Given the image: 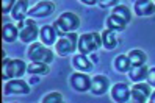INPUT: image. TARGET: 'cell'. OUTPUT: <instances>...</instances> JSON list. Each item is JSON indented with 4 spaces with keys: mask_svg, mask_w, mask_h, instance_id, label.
Wrapping results in <instances>:
<instances>
[{
    "mask_svg": "<svg viewBox=\"0 0 155 103\" xmlns=\"http://www.w3.org/2000/svg\"><path fill=\"white\" fill-rule=\"evenodd\" d=\"M83 2L86 3V5H94L96 2H94V0H93V2H91V0H83Z\"/></svg>",
    "mask_w": 155,
    "mask_h": 103,
    "instance_id": "cell-30",
    "label": "cell"
},
{
    "mask_svg": "<svg viewBox=\"0 0 155 103\" xmlns=\"http://www.w3.org/2000/svg\"><path fill=\"white\" fill-rule=\"evenodd\" d=\"M28 11H30L28 2H27V0H19V2H16V5L13 8V17L17 21V24H22V22L27 21L25 16L28 14Z\"/></svg>",
    "mask_w": 155,
    "mask_h": 103,
    "instance_id": "cell-13",
    "label": "cell"
},
{
    "mask_svg": "<svg viewBox=\"0 0 155 103\" xmlns=\"http://www.w3.org/2000/svg\"><path fill=\"white\" fill-rule=\"evenodd\" d=\"M14 5H16L14 0H6V2L3 0V3H2V13H3V14H6V13H8V11H10V9L14 6Z\"/></svg>",
    "mask_w": 155,
    "mask_h": 103,
    "instance_id": "cell-27",
    "label": "cell"
},
{
    "mask_svg": "<svg viewBox=\"0 0 155 103\" xmlns=\"http://www.w3.org/2000/svg\"><path fill=\"white\" fill-rule=\"evenodd\" d=\"M28 58L33 63H42V64H49L53 61V52L47 47H44L39 42H33L28 49Z\"/></svg>",
    "mask_w": 155,
    "mask_h": 103,
    "instance_id": "cell-4",
    "label": "cell"
},
{
    "mask_svg": "<svg viewBox=\"0 0 155 103\" xmlns=\"http://www.w3.org/2000/svg\"><path fill=\"white\" fill-rule=\"evenodd\" d=\"M49 70H50L49 66L42 64V63H31V64H28V67H27V72L33 73V75H47Z\"/></svg>",
    "mask_w": 155,
    "mask_h": 103,
    "instance_id": "cell-23",
    "label": "cell"
},
{
    "mask_svg": "<svg viewBox=\"0 0 155 103\" xmlns=\"http://www.w3.org/2000/svg\"><path fill=\"white\" fill-rule=\"evenodd\" d=\"M135 13L144 17V16H150L155 13V3L153 2H149V0H138V2L135 3Z\"/></svg>",
    "mask_w": 155,
    "mask_h": 103,
    "instance_id": "cell-14",
    "label": "cell"
},
{
    "mask_svg": "<svg viewBox=\"0 0 155 103\" xmlns=\"http://www.w3.org/2000/svg\"><path fill=\"white\" fill-rule=\"evenodd\" d=\"M110 86V80H108L105 75H96V77L91 80V92L96 94V95H102L108 91Z\"/></svg>",
    "mask_w": 155,
    "mask_h": 103,
    "instance_id": "cell-10",
    "label": "cell"
},
{
    "mask_svg": "<svg viewBox=\"0 0 155 103\" xmlns=\"http://www.w3.org/2000/svg\"><path fill=\"white\" fill-rule=\"evenodd\" d=\"M74 66L80 70V72H89V70H93V64H91V61L86 58L85 55H77L75 58H74Z\"/></svg>",
    "mask_w": 155,
    "mask_h": 103,
    "instance_id": "cell-19",
    "label": "cell"
},
{
    "mask_svg": "<svg viewBox=\"0 0 155 103\" xmlns=\"http://www.w3.org/2000/svg\"><path fill=\"white\" fill-rule=\"evenodd\" d=\"M77 45H78V36L75 31L60 36V39L57 41V53L60 56H68L72 52H75Z\"/></svg>",
    "mask_w": 155,
    "mask_h": 103,
    "instance_id": "cell-5",
    "label": "cell"
},
{
    "mask_svg": "<svg viewBox=\"0 0 155 103\" xmlns=\"http://www.w3.org/2000/svg\"><path fill=\"white\" fill-rule=\"evenodd\" d=\"M80 25V19L74 13H63L53 24V28L57 30V34L64 36L68 33H74Z\"/></svg>",
    "mask_w": 155,
    "mask_h": 103,
    "instance_id": "cell-1",
    "label": "cell"
},
{
    "mask_svg": "<svg viewBox=\"0 0 155 103\" xmlns=\"http://www.w3.org/2000/svg\"><path fill=\"white\" fill-rule=\"evenodd\" d=\"M30 92V86L27 84L24 80H10L5 84V94H28Z\"/></svg>",
    "mask_w": 155,
    "mask_h": 103,
    "instance_id": "cell-9",
    "label": "cell"
},
{
    "mask_svg": "<svg viewBox=\"0 0 155 103\" xmlns=\"http://www.w3.org/2000/svg\"><path fill=\"white\" fill-rule=\"evenodd\" d=\"M111 97L116 103H125L130 98V89L125 83H117L111 89Z\"/></svg>",
    "mask_w": 155,
    "mask_h": 103,
    "instance_id": "cell-11",
    "label": "cell"
},
{
    "mask_svg": "<svg viewBox=\"0 0 155 103\" xmlns=\"http://www.w3.org/2000/svg\"><path fill=\"white\" fill-rule=\"evenodd\" d=\"M149 100H150V103H155V91L150 94V97H149Z\"/></svg>",
    "mask_w": 155,
    "mask_h": 103,
    "instance_id": "cell-29",
    "label": "cell"
},
{
    "mask_svg": "<svg viewBox=\"0 0 155 103\" xmlns=\"http://www.w3.org/2000/svg\"><path fill=\"white\" fill-rule=\"evenodd\" d=\"M100 5H102L104 8H107V6H110V5H119L116 2V0H111V2H100Z\"/></svg>",
    "mask_w": 155,
    "mask_h": 103,
    "instance_id": "cell-28",
    "label": "cell"
},
{
    "mask_svg": "<svg viewBox=\"0 0 155 103\" xmlns=\"http://www.w3.org/2000/svg\"><path fill=\"white\" fill-rule=\"evenodd\" d=\"M114 66H116V69L119 72H130V69H132V63H130V60H129L127 55L117 56V58L114 60Z\"/></svg>",
    "mask_w": 155,
    "mask_h": 103,
    "instance_id": "cell-22",
    "label": "cell"
},
{
    "mask_svg": "<svg viewBox=\"0 0 155 103\" xmlns=\"http://www.w3.org/2000/svg\"><path fill=\"white\" fill-rule=\"evenodd\" d=\"M42 103H63V97L60 92H50L42 98Z\"/></svg>",
    "mask_w": 155,
    "mask_h": 103,
    "instance_id": "cell-25",
    "label": "cell"
},
{
    "mask_svg": "<svg viewBox=\"0 0 155 103\" xmlns=\"http://www.w3.org/2000/svg\"><path fill=\"white\" fill-rule=\"evenodd\" d=\"M127 56H129L132 66H143L146 63V60H147V56H146V53L143 50H132V52H129Z\"/></svg>",
    "mask_w": 155,
    "mask_h": 103,
    "instance_id": "cell-21",
    "label": "cell"
},
{
    "mask_svg": "<svg viewBox=\"0 0 155 103\" xmlns=\"http://www.w3.org/2000/svg\"><path fill=\"white\" fill-rule=\"evenodd\" d=\"M91 80L86 73L83 72H77V73H72L71 77V84L75 91L80 92H85V91H91Z\"/></svg>",
    "mask_w": 155,
    "mask_h": 103,
    "instance_id": "cell-8",
    "label": "cell"
},
{
    "mask_svg": "<svg viewBox=\"0 0 155 103\" xmlns=\"http://www.w3.org/2000/svg\"><path fill=\"white\" fill-rule=\"evenodd\" d=\"M100 45H102V36L99 33H85L78 39V50L81 55L93 53Z\"/></svg>",
    "mask_w": 155,
    "mask_h": 103,
    "instance_id": "cell-2",
    "label": "cell"
},
{
    "mask_svg": "<svg viewBox=\"0 0 155 103\" xmlns=\"http://www.w3.org/2000/svg\"><path fill=\"white\" fill-rule=\"evenodd\" d=\"M27 66L22 60H8L3 58V80L19 78L27 72Z\"/></svg>",
    "mask_w": 155,
    "mask_h": 103,
    "instance_id": "cell-3",
    "label": "cell"
},
{
    "mask_svg": "<svg viewBox=\"0 0 155 103\" xmlns=\"http://www.w3.org/2000/svg\"><path fill=\"white\" fill-rule=\"evenodd\" d=\"M125 22L124 21H121L117 16H114V14H111V16H108V19H107V30H111V31H122L124 28H125Z\"/></svg>",
    "mask_w": 155,
    "mask_h": 103,
    "instance_id": "cell-18",
    "label": "cell"
},
{
    "mask_svg": "<svg viewBox=\"0 0 155 103\" xmlns=\"http://www.w3.org/2000/svg\"><path fill=\"white\" fill-rule=\"evenodd\" d=\"M150 86L144 83H136L130 91V97H132V103H146L147 98L150 97Z\"/></svg>",
    "mask_w": 155,
    "mask_h": 103,
    "instance_id": "cell-7",
    "label": "cell"
},
{
    "mask_svg": "<svg viewBox=\"0 0 155 103\" xmlns=\"http://www.w3.org/2000/svg\"><path fill=\"white\" fill-rule=\"evenodd\" d=\"M146 80H147V84H149V86H153V88H155V67L149 69Z\"/></svg>",
    "mask_w": 155,
    "mask_h": 103,
    "instance_id": "cell-26",
    "label": "cell"
},
{
    "mask_svg": "<svg viewBox=\"0 0 155 103\" xmlns=\"http://www.w3.org/2000/svg\"><path fill=\"white\" fill-rule=\"evenodd\" d=\"M39 36H41V41L45 45H52V44L57 42V30L53 27H50V25H44L41 28Z\"/></svg>",
    "mask_w": 155,
    "mask_h": 103,
    "instance_id": "cell-15",
    "label": "cell"
},
{
    "mask_svg": "<svg viewBox=\"0 0 155 103\" xmlns=\"http://www.w3.org/2000/svg\"><path fill=\"white\" fill-rule=\"evenodd\" d=\"M19 28L14 27L13 24H5L3 25V31H2V37L5 42H14L17 39V36H19Z\"/></svg>",
    "mask_w": 155,
    "mask_h": 103,
    "instance_id": "cell-17",
    "label": "cell"
},
{
    "mask_svg": "<svg viewBox=\"0 0 155 103\" xmlns=\"http://www.w3.org/2000/svg\"><path fill=\"white\" fill-rule=\"evenodd\" d=\"M52 11H53V3L52 2H39L28 11V16H31V17H45Z\"/></svg>",
    "mask_w": 155,
    "mask_h": 103,
    "instance_id": "cell-12",
    "label": "cell"
},
{
    "mask_svg": "<svg viewBox=\"0 0 155 103\" xmlns=\"http://www.w3.org/2000/svg\"><path fill=\"white\" fill-rule=\"evenodd\" d=\"M19 28V37L22 42H33L38 37V25L31 19H27L25 22L17 25Z\"/></svg>",
    "mask_w": 155,
    "mask_h": 103,
    "instance_id": "cell-6",
    "label": "cell"
},
{
    "mask_svg": "<svg viewBox=\"0 0 155 103\" xmlns=\"http://www.w3.org/2000/svg\"><path fill=\"white\" fill-rule=\"evenodd\" d=\"M147 72H149V69L146 67L144 64H143V66H132V69H130V72H129V77H130L132 81L140 83V81L146 80V77H147Z\"/></svg>",
    "mask_w": 155,
    "mask_h": 103,
    "instance_id": "cell-16",
    "label": "cell"
},
{
    "mask_svg": "<svg viewBox=\"0 0 155 103\" xmlns=\"http://www.w3.org/2000/svg\"><path fill=\"white\" fill-rule=\"evenodd\" d=\"M117 42H119V41L116 39L114 31H111V30H105L104 31V34H102V44L105 45V49L113 50L114 47L117 45Z\"/></svg>",
    "mask_w": 155,
    "mask_h": 103,
    "instance_id": "cell-20",
    "label": "cell"
},
{
    "mask_svg": "<svg viewBox=\"0 0 155 103\" xmlns=\"http://www.w3.org/2000/svg\"><path fill=\"white\" fill-rule=\"evenodd\" d=\"M113 14L117 16L121 19V21H124L125 24H129L130 22V19H132V14H130V9L127 8L125 5H117L114 9H113Z\"/></svg>",
    "mask_w": 155,
    "mask_h": 103,
    "instance_id": "cell-24",
    "label": "cell"
}]
</instances>
